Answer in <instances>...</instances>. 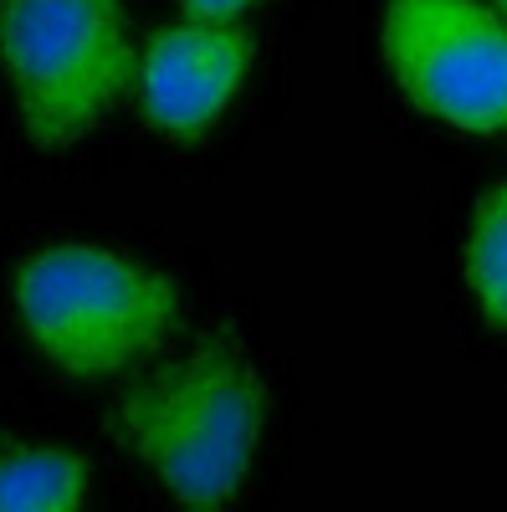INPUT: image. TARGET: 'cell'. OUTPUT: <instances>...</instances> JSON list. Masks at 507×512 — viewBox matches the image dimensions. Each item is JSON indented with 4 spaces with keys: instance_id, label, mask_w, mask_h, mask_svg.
Masks as SVG:
<instances>
[{
    "instance_id": "6da1fadb",
    "label": "cell",
    "mask_w": 507,
    "mask_h": 512,
    "mask_svg": "<svg viewBox=\"0 0 507 512\" xmlns=\"http://www.w3.org/2000/svg\"><path fill=\"white\" fill-rule=\"evenodd\" d=\"M267 415L262 369L221 338L118 390L108 436L129 446L185 512H226L251 477Z\"/></svg>"
},
{
    "instance_id": "7a4b0ae2",
    "label": "cell",
    "mask_w": 507,
    "mask_h": 512,
    "mask_svg": "<svg viewBox=\"0 0 507 512\" xmlns=\"http://www.w3.org/2000/svg\"><path fill=\"white\" fill-rule=\"evenodd\" d=\"M11 292L31 349L72 379L123 374L180 323L175 282L139 256L93 241L31 251Z\"/></svg>"
},
{
    "instance_id": "3957f363",
    "label": "cell",
    "mask_w": 507,
    "mask_h": 512,
    "mask_svg": "<svg viewBox=\"0 0 507 512\" xmlns=\"http://www.w3.org/2000/svg\"><path fill=\"white\" fill-rule=\"evenodd\" d=\"M0 67L31 144L62 149L134 88L139 47L123 0H6Z\"/></svg>"
},
{
    "instance_id": "277c9868",
    "label": "cell",
    "mask_w": 507,
    "mask_h": 512,
    "mask_svg": "<svg viewBox=\"0 0 507 512\" xmlns=\"http://www.w3.org/2000/svg\"><path fill=\"white\" fill-rule=\"evenodd\" d=\"M385 67L431 118L507 134V21L482 0H390Z\"/></svg>"
},
{
    "instance_id": "5b68a950",
    "label": "cell",
    "mask_w": 507,
    "mask_h": 512,
    "mask_svg": "<svg viewBox=\"0 0 507 512\" xmlns=\"http://www.w3.org/2000/svg\"><path fill=\"white\" fill-rule=\"evenodd\" d=\"M257 62V41L241 26L216 21H185L149 36L139 52V108L169 139H200L205 128L231 108L236 88Z\"/></svg>"
},
{
    "instance_id": "8992f818",
    "label": "cell",
    "mask_w": 507,
    "mask_h": 512,
    "mask_svg": "<svg viewBox=\"0 0 507 512\" xmlns=\"http://www.w3.org/2000/svg\"><path fill=\"white\" fill-rule=\"evenodd\" d=\"M93 472L62 446H0V512H82Z\"/></svg>"
},
{
    "instance_id": "52a82bcc",
    "label": "cell",
    "mask_w": 507,
    "mask_h": 512,
    "mask_svg": "<svg viewBox=\"0 0 507 512\" xmlns=\"http://www.w3.org/2000/svg\"><path fill=\"white\" fill-rule=\"evenodd\" d=\"M467 287L477 313L507 333V180L492 185L477 210H472V231H467Z\"/></svg>"
},
{
    "instance_id": "ba28073f",
    "label": "cell",
    "mask_w": 507,
    "mask_h": 512,
    "mask_svg": "<svg viewBox=\"0 0 507 512\" xmlns=\"http://www.w3.org/2000/svg\"><path fill=\"white\" fill-rule=\"evenodd\" d=\"M246 6H251V0H180V11H185L190 21H216V26L236 21Z\"/></svg>"
},
{
    "instance_id": "9c48e42d",
    "label": "cell",
    "mask_w": 507,
    "mask_h": 512,
    "mask_svg": "<svg viewBox=\"0 0 507 512\" xmlns=\"http://www.w3.org/2000/svg\"><path fill=\"white\" fill-rule=\"evenodd\" d=\"M492 11H497V16L507 21V0H492Z\"/></svg>"
},
{
    "instance_id": "30bf717a",
    "label": "cell",
    "mask_w": 507,
    "mask_h": 512,
    "mask_svg": "<svg viewBox=\"0 0 507 512\" xmlns=\"http://www.w3.org/2000/svg\"><path fill=\"white\" fill-rule=\"evenodd\" d=\"M0 6H6V0H0Z\"/></svg>"
}]
</instances>
